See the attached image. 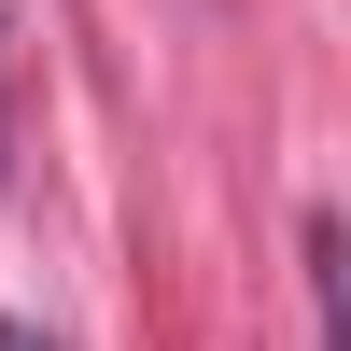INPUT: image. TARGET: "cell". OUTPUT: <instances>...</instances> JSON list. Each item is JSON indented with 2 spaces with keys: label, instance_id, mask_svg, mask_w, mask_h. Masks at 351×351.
Masks as SVG:
<instances>
[{
  "label": "cell",
  "instance_id": "6da1fadb",
  "mask_svg": "<svg viewBox=\"0 0 351 351\" xmlns=\"http://www.w3.org/2000/svg\"><path fill=\"white\" fill-rule=\"evenodd\" d=\"M309 309H324V351H351V225L309 211Z\"/></svg>",
  "mask_w": 351,
  "mask_h": 351
},
{
  "label": "cell",
  "instance_id": "7a4b0ae2",
  "mask_svg": "<svg viewBox=\"0 0 351 351\" xmlns=\"http://www.w3.org/2000/svg\"><path fill=\"white\" fill-rule=\"evenodd\" d=\"M0 351H56V337H43V324H0Z\"/></svg>",
  "mask_w": 351,
  "mask_h": 351
},
{
  "label": "cell",
  "instance_id": "3957f363",
  "mask_svg": "<svg viewBox=\"0 0 351 351\" xmlns=\"http://www.w3.org/2000/svg\"><path fill=\"white\" fill-rule=\"evenodd\" d=\"M0 155H14V112H0Z\"/></svg>",
  "mask_w": 351,
  "mask_h": 351
}]
</instances>
